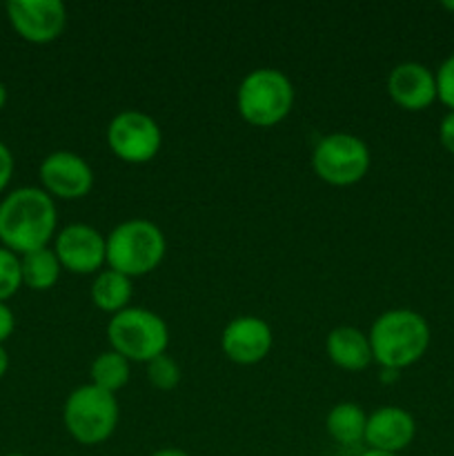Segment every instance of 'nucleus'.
<instances>
[{"mask_svg": "<svg viewBox=\"0 0 454 456\" xmlns=\"http://www.w3.org/2000/svg\"><path fill=\"white\" fill-rule=\"evenodd\" d=\"M56 203L43 187H18L0 200V245L18 256L56 239Z\"/></svg>", "mask_w": 454, "mask_h": 456, "instance_id": "obj_1", "label": "nucleus"}, {"mask_svg": "<svg viewBox=\"0 0 454 456\" xmlns=\"http://www.w3.org/2000/svg\"><path fill=\"white\" fill-rule=\"evenodd\" d=\"M430 337L426 316L405 307L387 310L377 316L368 334L372 359L383 370L394 372L421 361L430 347Z\"/></svg>", "mask_w": 454, "mask_h": 456, "instance_id": "obj_2", "label": "nucleus"}, {"mask_svg": "<svg viewBox=\"0 0 454 456\" xmlns=\"http://www.w3.org/2000/svg\"><path fill=\"white\" fill-rule=\"evenodd\" d=\"M105 243L107 267L129 279L154 272L167 252L163 230L147 218H129V221L118 223L105 236Z\"/></svg>", "mask_w": 454, "mask_h": 456, "instance_id": "obj_3", "label": "nucleus"}, {"mask_svg": "<svg viewBox=\"0 0 454 456\" xmlns=\"http://www.w3.org/2000/svg\"><path fill=\"white\" fill-rule=\"evenodd\" d=\"M296 92L285 71L274 67L252 69L236 89V110L254 127H274L292 111Z\"/></svg>", "mask_w": 454, "mask_h": 456, "instance_id": "obj_4", "label": "nucleus"}, {"mask_svg": "<svg viewBox=\"0 0 454 456\" xmlns=\"http://www.w3.org/2000/svg\"><path fill=\"white\" fill-rule=\"evenodd\" d=\"M120 421L118 399L111 392L85 383L69 392L62 405L65 430L80 445L105 444Z\"/></svg>", "mask_w": 454, "mask_h": 456, "instance_id": "obj_5", "label": "nucleus"}, {"mask_svg": "<svg viewBox=\"0 0 454 456\" xmlns=\"http://www.w3.org/2000/svg\"><path fill=\"white\" fill-rule=\"evenodd\" d=\"M107 338L111 350L129 363H150L156 356L167 354L169 328L156 312L147 307H125L107 323Z\"/></svg>", "mask_w": 454, "mask_h": 456, "instance_id": "obj_6", "label": "nucleus"}, {"mask_svg": "<svg viewBox=\"0 0 454 456\" xmlns=\"http://www.w3.org/2000/svg\"><path fill=\"white\" fill-rule=\"evenodd\" d=\"M369 165L372 154L368 142L347 132L319 138L312 151V169L320 181L334 187L356 185L369 172Z\"/></svg>", "mask_w": 454, "mask_h": 456, "instance_id": "obj_7", "label": "nucleus"}, {"mask_svg": "<svg viewBox=\"0 0 454 456\" xmlns=\"http://www.w3.org/2000/svg\"><path fill=\"white\" fill-rule=\"evenodd\" d=\"M107 145L116 159L125 163H150L163 145L158 123L150 114L138 110L118 111L107 125Z\"/></svg>", "mask_w": 454, "mask_h": 456, "instance_id": "obj_8", "label": "nucleus"}, {"mask_svg": "<svg viewBox=\"0 0 454 456\" xmlns=\"http://www.w3.org/2000/svg\"><path fill=\"white\" fill-rule=\"evenodd\" d=\"M53 252L71 274H98L107 265L105 236L87 223H71L56 232Z\"/></svg>", "mask_w": 454, "mask_h": 456, "instance_id": "obj_9", "label": "nucleus"}, {"mask_svg": "<svg viewBox=\"0 0 454 456\" xmlns=\"http://www.w3.org/2000/svg\"><path fill=\"white\" fill-rule=\"evenodd\" d=\"M9 22L31 45L53 43L67 27V7L61 0H9Z\"/></svg>", "mask_w": 454, "mask_h": 456, "instance_id": "obj_10", "label": "nucleus"}, {"mask_svg": "<svg viewBox=\"0 0 454 456\" xmlns=\"http://www.w3.org/2000/svg\"><path fill=\"white\" fill-rule=\"evenodd\" d=\"M43 190L52 199L76 200L83 199L93 187V169L87 160L76 151H52L45 156L38 167Z\"/></svg>", "mask_w": 454, "mask_h": 456, "instance_id": "obj_11", "label": "nucleus"}, {"mask_svg": "<svg viewBox=\"0 0 454 456\" xmlns=\"http://www.w3.org/2000/svg\"><path fill=\"white\" fill-rule=\"evenodd\" d=\"M274 334L261 316L243 314L231 319L221 334V350L231 363L256 365L270 354Z\"/></svg>", "mask_w": 454, "mask_h": 456, "instance_id": "obj_12", "label": "nucleus"}, {"mask_svg": "<svg viewBox=\"0 0 454 456\" xmlns=\"http://www.w3.org/2000/svg\"><path fill=\"white\" fill-rule=\"evenodd\" d=\"M414 436H417V421L408 410L399 405H383L368 414L365 444L369 450L399 454L412 444Z\"/></svg>", "mask_w": 454, "mask_h": 456, "instance_id": "obj_13", "label": "nucleus"}, {"mask_svg": "<svg viewBox=\"0 0 454 456\" xmlns=\"http://www.w3.org/2000/svg\"><path fill=\"white\" fill-rule=\"evenodd\" d=\"M387 94L405 111H423L436 101L434 71L421 62H399L387 76Z\"/></svg>", "mask_w": 454, "mask_h": 456, "instance_id": "obj_14", "label": "nucleus"}, {"mask_svg": "<svg viewBox=\"0 0 454 456\" xmlns=\"http://www.w3.org/2000/svg\"><path fill=\"white\" fill-rule=\"evenodd\" d=\"M325 354L336 368L347 372H361L374 361L368 334L352 325H338L328 334Z\"/></svg>", "mask_w": 454, "mask_h": 456, "instance_id": "obj_15", "label": "nucleus"}, {"mask_svg": "<svg viewBox=\"0 0 454 456\" xmlns=\"http://www.w3.org/2000/svg\"><path fill=\"white\" fill-rule=\"evenodd\" d=\"M134 297L132 279L120 272L105 267L96 274L92 283V303L98 310L107 312V314H118L125 307H129V301Z\"/></svg>", "mask_w": 454, "mask_h": 456, "instance_id": "obj_16", "label": "nucleus"}, {"mask_svg": "<svg viewBox=\"0 0 454 456\" xmlns=\"http://www.w3.org/2000/svg\"><path fill=\"white\" fill-rule=\"evenodd\" d=\"M365 426H368V414L361 405L350 401L336 403L325 417V430L341 445H356L365 441Z\"/></svg>", "mask_w": 454, "mask_h": 456, "instance_id": "obj_17", "label": "nucleus"}, {"mask_svg": "<svg viewBox=\"0 0 454 456\" xmlns=\"http://www.w3.org/2000/svg\"><path fill=\"white\" fill-rule=\"evenodd\" d=\"M20 270L25 288L36 289V292H47L61 279L62 265L53 248H43L20 256Z\"/></svg>", "mask_w": 454, "mask_h": 456, "instance_id": "obj_18", "label": "nucleus"}, {"mask_svg": "<svg viewBox=\"0 0 454 456\" xmlns=\"http://www.w3.org/2000/svg\"><path fill=\"white\" fill-rule=\"evenodd\" d=\"M89 374H92V386L116 395V392H120L127 386L129 374H132V365H129V361L125 359V356H120L118 352L107 350L101 352V354L92 361Z\"/></svg>", "mask_w": 454, "mask_h": 456, "instance_id": "obj_19", "label": "nucleus"}, {"mask_svg": "<svg viewBox=\"0 0 454 456\" xmlns=\"http://www.w3.org/2000/svg\"><path fill=\"white\" fill-rule=\"evenodd\" d=\"M147 381L160 392H172L181 383V365L167 354L156 356L147 363Z\"/></svg>", "mask_w": 454, "mask_h": 456, "instance_id": "obj_20", "label": "nucleus"}, {"mask_svg": "<svg viewBox=\"0 0 454 456\" xmlns=\"http://www.w3.org/2000/svg\"><path fill=\"white\" fill-rule=\"evenodd\" d=\"M22 288L20 256L0 245V303H7Z\"/></svg>", "mask_w": 454, "mask_h": 456, "instance_id": "obj_21", "label": "nucleus"}, {"mask_svg": "<svg viewBox=\"0 0 454 456\" xmlns=\"http://www.w3.org/2000/svg\"><path fill=\"white\" fill-rule=\"evenodd\" d=\"M436 78V101L443 102L450 111H454V53L445 58L434 71Z\"/></svg>", "mask_w": 454, "mask_h": 456, "instance_id": "obj_22", "label": "nucleus"}, {"mask_svg": "<svg viewBox=\"0 0 454 456\" xmlns=\"http://www.w3.org/2000/svg\"><path fill=\"white\" fill-rule=\"evenodd\" d=\"M13 167H16V163H13L12 150L0 141V194H3L9 187V183H12Z\"/></svg>", "mask_w": 454, "mask_h": 456, "instance_id": "obj_23", "label": "nucleus"}, {"mask_svg": "<svg viewBox=\"0 0 454 456\" xmlns=\"http://www.w3.org/2000/svg\"><path fill=\"white\" fill-rule=\"evenodd\" d=\"M439 141L450 154H454V111H448V114L441 118L439 125Z\"/></svg>", "mask_w": 454, "mask_h": 456, "instance_id": "obj_24", "label": "nucleus"}, {"mask_svg": "<svg viewBox=\"0 0 454 456\" xmlns=\"http://www.w3.org/2000/svg\"><path fill=\"white\" fill-rule=\"evenodd\" d=\"M13 328H16V316H13L12 307L7 303H0V346L12 337Z\"/></svg>", "mask_w": 454, "mask_h": 456, "instance_id": "obj_25", "label": "nucleus"}, {"mask_svg": "<svg viewBox=\"0 0 454 456\" xmlns=\"http://www.w3.org/2000/svg\"><path fill=\"white\" fill-rule=\"evenodd\" d=\"M151 456H190V454L181 448H160V450H156Z\"/></svg>", "mask_w": 454, "mask_h": 456, "instance_id": "obj_26", "label": "nucleus"}, {"mask_svg": "<svg viewBox=\"0 0 454 456\" xmlns=\"http://www.w3.org/2000/svg\"><path fill=\"white\" fill-rule=\"evenodd\" d=\"M7 370H9V354L7 350H4V346H0V379L7 374Z\"/></svg>", "mask_w": 454, "mask_h": 456, "instance_id": "obj_27", "label": "nucleus"}, {"mask_svg": "<svg viewBox=\"0 0 454 456\" xmlns=\"http://www.w3.org/2000/svg\"><path fill=\"white\" fill-rule=\"evenodd\" d=\"M4 105H7V87H4V83L0 80V111L4 110Z\"/></svg>", "mask_w": 454, "mask_h": 456, "instance_id": "obj_28", "label": "nucleus"}, {"mask_svg": "<svg viewBox=\"0 0 454 456\" xmlns=\"http://www.w3.org/2000/svg\"><path fill=\"white\" fill-rule=\"evenodd\" d=\"M361 456H399V454H390V452H381V450H365Z\"/></svg>", "mask_w": 454, "mask_h": 456, "instance_id": "obj_29", "label": "nucleus"}, {"mask_svg": "<svg viewBox=\"0 0 454 456\" xmlns=\"http://www.w3.org/2000/svg\"><path fill=\"white\" fill-rule=\"evenodd\" d=\"M443 7L450 9V12H454V3H452V0H450V3H443Z\"/></svg>", "mask_w": 454, "mask_h": 456, "instance_id": "obj_30", "label": "nucleus"}, {"mask_svg": "<svg viewBox=\"0 0 454 456\" xmlns=\"http://www.w3.org/2000/svg\"><path fill=\"white\" fill-rule=\"evenodd\" d=\"M4 456H25V454H16V452H12V454H4Z\"/></svg>", "mask_w": 454, "mask_h": 456, "instance_id": "obj_31", "label": "nucleus"}]
</instances>
